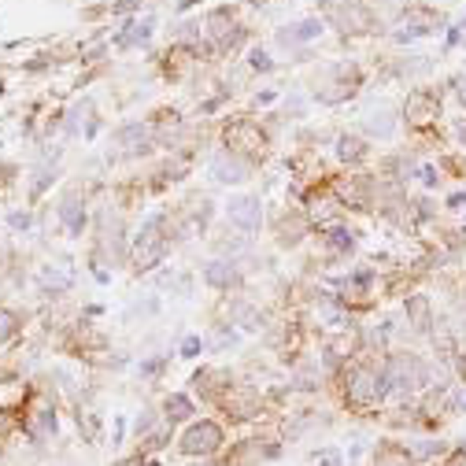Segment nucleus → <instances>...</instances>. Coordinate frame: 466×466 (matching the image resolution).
<instances>
[{
	"mask_svg": "<svg viewBox=\"0 0 466 466\" xmlns=\"http://www.w3.org/2000/svg\"><path fill=\"white\" fill-rule=\"evenodd\" d=\"M167 245H170V237L163 233V215H152L141 226L137 245H134V263H137V270H152V267L163 263Z\"/></svg>",
	"mask_w": 466,
	"mask_h": 466,
	"instance_id": "f03ea898",
	"label": "nucleus"
},
{
	"mask_svg": "<svg viewBox=\"0 0 466 466\" xmlns=\"http://www.w3.org/2000/svg\"><path fill=\"white\" fill-rule=\"evenodd\" d=\"M82 433H86L89 441L96 437V433H100V422H96V414H82Z\"/></svg>",
	"mask_w": 466,
	"mask_h": 466,
	"instance_id": "c756f323",
	"label": "nucleus"
},
{
	"mask_svg": "<svg viewBox=\"0 0 466 466\" xmlns=\"http://www.w3.org/2000/svg\"><path fill=\"white\" fill-rule=\"evenodd\" d=\"M226 141H230V152H245L252 159H260L267 148V137L255 122H233L226 130Z\"/></svg>",
	"mask_w": 466,
	"mask_h": 466,
	"instance_id": "423d86ee",
	"label": "nucleus"
},
{
	"mask_svg": "<svg viewBox=\"0 0 466 466\" xmlns=\"http://www.w3.org/2000/svg\"><path fill=\"white\" fill-rule=\"evenodd\" d=\"M326 240H330L333 252H351V233H344V230H330Z\"/></svg>",
	"mask_w": 466,
	"mask_h": 466,
	"instance_id": "393cba45",
	"label": "nucleus"
},
{
	"mask_svg": "<svg viewBox=\"0 0 466 466\" xmlns=\"http://www.w3.org/2000/svg\"><path fill=\"white\" fill-rule=\"evenodd\" d=\"M459 371H462V378H466V356H459Z\"/></svg>",
	"mask_w": 466,
	"mask_h": 466,
	"instance_id": "72a5a7b5",
	"label": "nucleus"
},
{
	"mask_svg": "<svg viewBox=\"0 0 466 466\" xmlns=\"http://www.w3.org/2000/svg\"><path fill=\"white\" fill-rule=\"evenodd\" d=\"M462 407H466V400H462Z\"/></svg>",
	"mask_w": 466,
	"mask_h": 466,
	"instance_id": "e433bc0d",
	"label": "nucleus"
},
{
	"mask_svg": "<svg viewBox=\"0 0 466 466\" xmlns=\"http://www.w3.org/2000/svg\"><path fill=\"white\" fill-rule=\"evenodd\" d=\"M152 34V19H144V23H134V30H126V34L119 37L122 48H130V45H141V41H148Z\"/></svg>",
	"mask_w": 466,
	"mask_h": 466,
	"instance_id": "6ab92c4d",
	"label": "nucleus"
},
{
	"mask_svg": "<svg viewBox=\"0 0 466 466\" xmlns=\"http://www.w3.org/2000/svg\"><path fill=\"white\" fill-rule=\"evenodd\" d=\"M226 215H230L233 226L255 233V230H260V222H263V204L255 200V197H237V200H230Z\"/></svg>",
	"mask_w": 466,
	"mask_h": 466,
	"instance_id": "6e6552de",
	"label": "nucleus"
},
{
	"mask_svg": "<svg viewBox=\"0 0 466 466\" xmlns=\"http://www.w3.org/2000/svg\"><path fill=\"white\" fill-rule=\"evenodd\" d=\"M204 281L215 285V289H233L237 285V267L226 263V260H215V263L204 267Z\"/></svg>",
	"mask_w": 466,
	"mask_h": 466,
	"instance_id": "ddd939ff",
	"label": "nucleus"
},
{
	"mask_svg": "<svg viewBox=\"0 0 466 466\" xmlns=\"http://www.w3.org/2000/svg\"><path fill=\"white\" fill-rule=\"evenodd\" d=\"M56 429H59V419H56V411L48 407V404H37L34 411H30L26 433H30L34 441H52V437H56Z\"/></svg>",
	"mask_w": 466,
	"mask_h": 466,
	"instance_id": "9b49d317",
	"label": "nucleus"
},
{
	"mask_svg": "<svg viewBox=\"0 0 466 466\" xmlns=\"http://www.w3.org/2000/svg\"><path fill=\"white\" fill-rule=\"evenodd\" d=\"M56 178V167L52 163H45V167H37V174H34V182H30V197H41V192L48 189V182Z\"/></svg>",
	"mask_w": 466,
	"mask_h": 466,
	"instance_id": "412c9836",
	"label": "nucleus"
},
{
	"mask_svg": "<svg viewBox=\"0 0 466 466\" xmlns=\"http://www.w3.org/2000/svg\"><path fill=\"white\" fill-rule=\"evenodd\" d=\"M344 459H341V452L337 448H322V455H318V466H341Z\"/></svg>",
	"mask_w": 466,
	"mask_h": 466,
	"instance_id": "bb28decb",
	"label": "nucleus"
},
{
	"mask_svg": "<svg viewBox=\"0 0 466 466\" xmlns=\"http://www.w3.org/2000/svg\"><path fill=\"white\" fill-rule=\"evenodd\" d=\"M448 466H462V455H459V459H452V462H448Z\"/></svg>",
	"mask_w": 466,
	"mask_h": 466,
	"instance_id": "f704fd0d",
	"label": "nucleus"
},
{
	"mask_svg": "<svg viewBox=\"0 0 466 466\" xmlns=\"http://www.w3.org/2000/svg\"><path fill=\"white\" fill-rule=\"evenodd\" d=\"M422 182H426V185H437V174H433V170L426 167V170H422Z\"/></svg>",
	"mask_w": 466,
	"mask_h": 466,
	"instance_id": "473e14b6",
	"label": "nucleus"
},
{
	"mask_svg": "<svg viewBox=\"0 0 466 466\" xmlns=\"http://www.w3.org/2000/svg\"><path fill=\"white\" fill-rule=\"evenodd\" d=\"M222 407H226L230 419L245 422V419H255V414L263 411V400L255 389H248V385H233V389H226V396H222Z\"/></svg>",
	"mask_w": 466,
	"mask_h": 466,
	"instance_id": "39448f33",
	"label": "nucleus"
},
{
	"mask_svg": "<svg viewBox=\"0 0 466 466\" xmlns=\"http://www.w3.org/2000/svg\"><path fill=\"white\" fill-rule=\"evenodd\" d=\"M404 111H407L404 119H407L411 126L426 130V126L441 115V104H437V96H433V93H411V96H407V104H404Z\"/></svg>",
	"mask_w": 466,
	"mask_h": 466,
	"instance_id": "0eeeda50",
	"label": "nucleus"
},
{
	"mask_svg": "<svg viewBox=\"0 0 466 466\" xmlns=\"http://www.w3.org/2000/svg\"><path fill=\"white\" fill-rule=\"evenodd\" d=\"M59 219H63V226H67V233H82L86 230V204L78 197H67L59 204Z\"/></svg>",
	"mask_w": 466,
	"mask_h": 466,
	"instance_id": "4468645a",
	"label": "nucleus"
},
{
	"mask_svg": "<svg viewBox=\"0 0 466 466\" xmlns=\"http://www.w3.org/2000/svg\"><path fill=\"white\" fill-rule=\"evenodd\" d=\"M11 226H15V230H26V226H30V215H26V211H15V215H11Z\"/></svg>",
	"mask_w": 466,
	"mask_h": 466,
	"instance_id": "7c9ffc66",
	"label": "nucleus"
},
{
	"mask_svg": "<svg viewBox=\"0 0 466 466\" xmlns=\"http://www.w3.org/2000/svg\"><path fill=\"white\" fill-rule=\"evenodd\" d=\"M437 452H441V444H437V441H411V455H419V459L437 455Z\"/></svg>",
	"mask_w": 466,
	"mask_h": 466,
	"instance_id": "a878e982",
	"label": "nucleus"
},
{
	"mask_svg": "<svg viewBox=\"0 0 466 466\" xmlns=\"http://www.w3.org/2000/svg\"><path fill=\"white\" fill-rule=\"evenodd\" d=\"M378 466H411V452H404L396 444H385L378 448Z\"/></svg>",
	"mask_w": 466,
	"mask_h": 466,
	"instance_id": "a211bd4d",
	"label": "nucleus"
},
{
	"mask_svg": "<svg viewBox=\"0 0 466 466\" xmlns=\"http://www.w3.org/2000/svg\"><path fill=\"white\" fill-rule=\"evenodd\" d=\"M311 222H315V226H333V222L337 219H341V204H337V197H333V192H311Z\"/></svg>",
	"mask_w": 466,
	"mask_h": 466,
	"instance_id": "f8f14e48",
	"label": "nucleus"
},
{
	"mask_svg": "<svg viewBox=\"0 0 466 466\" xmlns=\"http://www.w3.org/2000/svg\"><path fill=\"white\" fill-rule=\"evenodd\" d=\"M115 141L122 144V148H130V152H141V148H148V126L130 122V126H122V130L115 134Z\"/></svg>",
	"mask_w": 466,
	"mask_h": 466,
	"instance_id": "2eb2a0df",
	"label": "nucleus"
},
{
	"mask_svg": "<svg viewBox=\"0 0 466 466\" xmlns=\"http://www.w3.org/2000/svg\"><path fill=\"white\" fill-rule=\"evenodd\" d=\"M462 455H466V441H462Z\"/></svg>",
	"mask_w": 466,
	"mask_h": 466,
	"instance_id": "c9c22d12",
	"label": "nucleus"
},
{
	"mask_svg": "<svg viewBox=\"0 0 466 466\" xmlns=\"http://www.w3.org/2000/svg\"><path fill=\"white\" fill-rule=\"evenodd\" d=\"M15 333H19V318H15L11 311H0V348H4Z\"/></svg>",
	"mask_w": 466,
	"mask_h": 466,
	"instance_id": "5701e85b",
	"label": "nucleus"
},
{
	"mask_svg": "<svg viewBox=\"0 0 466 466\" xmlns=\"http://www.w3.org/2000/svg\"><path fill=\"white\" fill-rule=\"evenodd\" d=\"M385 381H389V389H419V385L426 381V363L419 356H411V351H396V356L385 359Z\"/></svg>",
	"mask_w": 466,
	"mask_h": 466,
	"instance_id": "7ed1b4c3",
	"label": "nucleus"
},
{
	"mask_svg": "<svg viewBox=\"0 0 466 466\" xmlns=\"http://www.w3.org/2000/svg\"><path fill=\"white\" fill-rule=\"evenodd\" d=\"M252 67H260V71H270V56L255 52V56H252Z\"/></svg>",
	"mask_w": 466,
	"mask_h": 466,
	"instance_id": "2f4dec72",
	"label": "nucleus"
},
{
	"mask_svg": "<svg viewBox=\"0 0 466 466\" xmlns=\"http://www.w3.org/2000/svg\"><path fill=\"white\" fill-rule=\"evenodd\" d=\"M366 130H371L374 137H389L392 134V115L389 111H374V115L366 119Z\"/></svg>",
	"mask_w": 466,
	"mask_h": 466,
	"instance_id": "aec40b11",
	"label": "nucleus"
},
{
	"mask_svg": "<svg viewBox=\"0 0 466 466\" xmlns=\"http://www.w3.org/2000/svg\"><path fill=\"white\" fill-rule=\"evenodd\" d=\"M385 392H389V381H385V374H378L374 366H351V371L344 374V400L351 407H359V411H366V407H378L381 400H385Z\"/></svg>",
	"mask_w": 466,
	"mask_h": 466,
	"instance_id": "f257e3e1",
	"label": "nucleus"
},
{
	"mask_svg": "<svg viewBox=\"0 0 466 466\" xmlns=\"http://www.w3.org/2000/svg\"><path fill=\"white\" fill-rule=\"evenodd\" d=\"M200 348H204V341H200V337H185V344H182V356H185V359H192V356H200Z\"/></svg>",
	"mask_w": 466,
	"mask_h": 466,
	"instance_id": "cd10ccee",
	"label": "nucleus"
},
{
	"mask_svg": "<svg viewBox=\"0 0 466 466\" xmlns=\"http://www.w3.org/2000/svg\"><path fill=\"white\" fill-rule=\"evenodd\" d=\"M211 174L222 182V185H237V182H245L248 178V170H245V163L226 148V152H215V159H211Z\"/></svg>",
	"mask_w": 466,
	"mask_h": 466,
	"instance_id": "9d476101",
	"label": "nucleus"
},
{
	"mask_svg": "<svg viewBox=\"0 0 466 466\" xmlns=\"http://www.w3.org/2000/svg\"><path fill=\"white\" fill-rule=\"evenodd\" d=\"M67 285H71L67 274H52V270L45 274V289H67Z\"/></svg>",
	"mask_w": 466,
	"mask_h": 466,
	"instance_id": "c85d7f7f",
	"label": "nucleus"
},
{
	"mask_svg": "<svg viewBox=\"0 0 466 466\" xmlns=\"http://www.w3.org/2000/svg\"><path fill=\"white\" fill-rule=\"evenodd\" d=\"M222 448V426L219 422H192L185 433H182V441H178V452L182 455H192V459H204V455H215Z\"/></svg>",
	"mask_w": 466,
	"mask_h": 466,
	"instance_id": "20e7f679",
	"label": "nucleus"
},
{
	"mask_svg": "<svg viewBox=\"0 0 466 466\" xmlns=\"http://www.w3.org/2000/svg\"><path fill=\"white\" fill-rule=\"evenodd\" d=\"M322 34V23L318 19H303V23H296L293 30H281V41L285 45H300V41H311V37H318Z\"/></svg>",
	"mask_w": 466,
	"mask_h": 466,
	"instance_id": "dca6fc26",
	"label": "nucleus"
},
{
	"mask_svg": "<svg viewBox=\"0 0 466 466\" xmlns=\"http://www.w3.org/2000/svg\"><path fill=\"white\" fill-rule=\"evenodd\" d=\"M337 152H341V159H363L366 144L359 137H341V144H337Z\"/></svg>",
	"mask_w": 466,
	"mask_h": 466,
	"instance_id": "4be33fe9",
	"label": "nucleus"
},
{
	"mask_svg": "<svg viewBox=\"0 0 466 466\" xmlns=\"http://www.w3.org/2000/svg\"><path fill=\"white\" fill-rule=\"evenodd\" d=\"M263 459H278V444H263V441H240L226 466H260Z\"/></svg>",
	"mask_w": 466,
	"mask_h": 466,
	"instance_id": "1a4fd4ad",
	"label": "nucleus"
},
{
	"mask_svg": "<svg viewBox=\"0 0 466 466\" xmlns=\"http://www.w3.org/2000/svg\"><path fill=\"white\" fill-rule=\"evenodd\" d=\"M163 414H167V422H185V419H192V400L189 396H167L163 400Z\"/></svg>",
	"mask_w": 466,
	"mask_h": 466,
	"instance_id": "f3484780",
	"label": "nucleus"
},
{
	"mask_svg": "<svg viewBox=\"0 0 466 466\" xmlns=\"http://www.w3.org/2000/svg\"><path fill=\"white\" fill-rule=\"evenodd\" d=\"M407 311L414 315V326H419V330L429 326V311H426V300H422V296H414V300L407 303Z\"/></svg>",
	"mask_w": 466,
	"mask_h": 466,
	"instance_id": "b1692460",
	"label": "nucleus"
}]
</instances>
